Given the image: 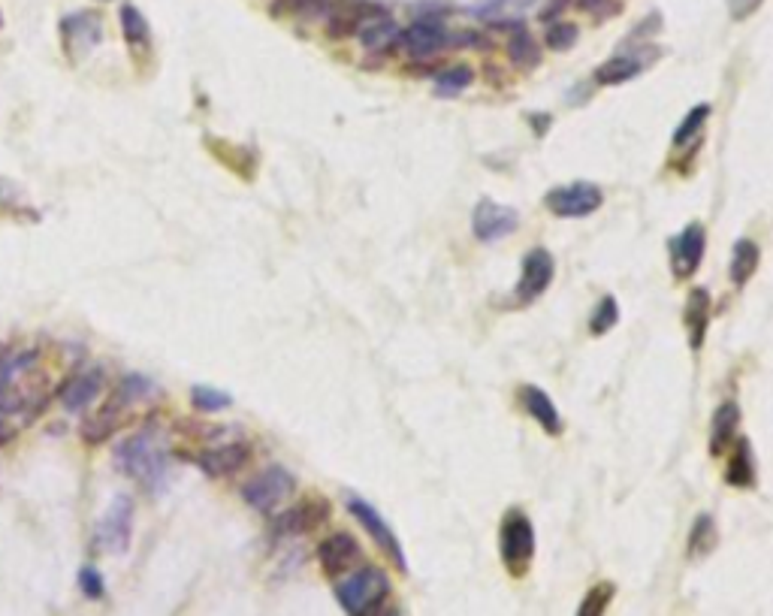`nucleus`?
I'll use <instances>...</instances> for the list:
<instances>
[{"label": "nucleus", "instance_id": "nucleus-1", "mask_svg": "<svg viewBox=\"0 0 773 616\" xmlns=\"http://www.w3.org/2000/svg\"><path fill=\"white\" fill-rule=\"evenodd\" d=\"M115 466L145 490L158 493L170 472V444L158 423H148L115 444Z\"/></svg>", "mask_w": 773, "mask_h": 616}, {"label": "nucleus", "instance_id": "nucleus-2", "mask_svg": "<svg viewBox=\"0 0 773 616\" xmlns=\"http://www.w3.org/2000/svg\"><path fill=\"white\" fill-rule=\"evenodd\" d=\"M387 592H390V577L375 565H363L336 583V598L351 616H372V610L381 607Z\"/></svg>", "mask_w": 773, "mask_h": 616}, {"label": "nucleus", "instance_id": "nucleus-3", "mask_svg": "<svg viewBox=\"0 0 773 616\" xmlns=\"http://www.w3.org/2000/svg\"><path fill=\"white\" fill-rule=\"evenodd\" d=\"M296 490V478L284 466H269L257 472L248 484H242V499L257 511V514H275Z\"/></svg>", "mask_w": 773, "mask_h": 616}, {"label": "nucleus", "instance_id": "nucleus-4", "mask_svg": "<svg viewBox=\"0 0 773 616\" xmlns=\"http://www.w3.org/2000/svg\"><path fill=\"white\" fill-rule=\"evenodd\" d=\"M499 550H502V562L514 574H523L529 568V562L535 556V529L520 508H511L505 514L502 529H499Z\"/></svg>", "mask_w": 773, "mask_h": 616}, {"label": "nucleus", "instance_id": "nucleus-5", "mask_svg": "<svg viewBox=\"0 0 773 616\" xmlns=\"http://www.w3.org/2000/svg\"><path fill=\"white\" fill-rule=\"evenodd\" d=\"M130 535H133V499L130 496H115L103 514V520L94 529V547L103 553H124L130 547Z\"/></svg>", "mask_w": 773, "mask_h": 616}, {"label": "nucleus", "instance_id": "nucleus-6", "mask_svg": "<svg viewBox=\"0 0 773 616\" xmlns=\"http://www.w3.org/2000/svg\"><path fill=\"white\" fill-rule=\"evenodd\" d=\"M601 188L592 182H571L562 185L556 191H550L544 197V206L556 215V218H586L601 206Z\"/></svg>", "mask_w": 773, "mask_h": 616}, {"label": "nucleus", "instance_id": "nucleus-7", "mask_svg": "<svg viewBox=\"0 0 773 616\" xmlns=\"http://www.w3.org/2000/svg\"><path fill=\"white\" fill-rule=\"evenodd\" d=\"M520 215L511 206H502L496 200H481L472 215V230L481 242H499L511 233H517Z\"/></svg>", "mask_w": 773, "mask_h": 616}, {"label": "nucleus", "instance_id": "nucleus-8", "mask_svg": "<svg viewBox=\"0 0 773 616\" xmlns=\"http://www.w3.org/2000/svg\"><path fill=\"white\" fill-rule=\"evenodd\" d=\"M556 275V263L550 257L547 248H532L526 257H523V272H520V281H517V302L520 305H529L535 302L553 281Z\"/></svg>", "mask_w": 773, "mask_h": 616}, {"label": "nucleus", "instance_id": "nucleus-9", "mask_svg": "<svg viewBox=\"0 0 773 616\" xmlns=\"http://www.w3.org/2000/svg\"><path fill=\"white\" fill-rule=\"evenodd\" d=\"M348 511L357 517V523L375 538V544L396 562V568L399 571H405L408 565H405V553H402V547H399V541H396V535H393V529L384 523V517L369 505V502H363V499H357V496H351L348 499Z\"/></svg>", "mask_w": 773, "mask_h": 616}, {"label": "nucleus", "instance_id": "nucleus-10", "mask_svg": "<svg viewBox=\"0 0 773 616\" xmlns=\"http://www.w3.org/2000/svg\"><path fill=\"white\" fill-rule=\"evenodd\" d=\"M100 393H103V369H100V366H88V369L73 372V375L58 387V402H61L70 414H79V411H85Z\"/></svg>", "mask_w": 773, "mask_h": 616}, {"label": "nucleus", "instance_id": "nucleus-11", "mask_svg": "<svg viewBox=\"0 0 773 616\" xmlns=\"http://www.w3.org/2000/svg\"><path fill=\"white\" fill-rule=\"evenodd\" d=\"M704 245H707L704 224H689L680 236L671 239V269L677 278L695 275V269L704 260Z\"/></svg>", "mask_w": 773, "mask_h": 616}, {"label": "nucleus", "instance_id": "nucleus-12", "mask_svg": "<svg viewBox=\"0 0 773 616\" xmlns=\"http://www.w3.org/2000/svg\"><path fill=\"white\" fill-rule=\"evenodd\" d=\"M100 37H103V25L97 13H76L61 22V40L70 58L88 55L100 43Z\"/></svg>", "mask_w": 773, "mask_h": 616}, {"label": "nucleus", "instance_id": "nucleus-13", "mask_svg": "<svg viewBox=\"0 0 773 616\" xmlns=\"http://www.w3.org/2000/svg\"><path fill=\"white\" fill-rule=\"evenodd\" d=\"M248 459H251V447L245 441H227V444L197 453V466L212 478H227V475L239 472Z\"/></svg>", "mask_w": 773, "mask_h": 616}, {"label": "nucleus", "instance_id": "nucleus-14", "mask_svg": "<svg viewBox=\"0 0 773 616\" xmlns=\"http://www.w3.org/2000/svg\"><path fill=\"white\" fill-rule=\"evenodd\" d=\"M360 556H363V550H360L357 538H354V535H348V532H336V535L324 538V541H321V547H318L321 568H324L330 577L345 574L351 565H357V562H360Z\"/></svg>", "mask_w": 773, "mask_h": 616}, {"label": "nucleus", "instance_id": "nucleus-15", "mask_svg": "<svg viewBox=\"0 0 773 616\" xmlns=\"http://www.w3.org/2000/svg\"><path fill=\"white\" fill-rule=\"evenodd\" d=\"M399 40L411 58H435L447 46V31L432 19H420L408 31H402Z\"/></svg>", "mask_w": 773, "mask_h": 616}, {"label": "nucleus", "instance_id": "nucleus-16", "mask_svg": "<svg viewBox=\"0 0 773 616\" xmlns=\"http://www.w3.org/2000/svg\"><path fill=\"white\" fill-rule=\"evenodd\" d=\"M520 393H523V405L532 414V420L541 423V429L547 435H559L562 432V417H559V408L553 405V399L541 387H535V384H526Z\"/></svg>", "mask_w": 773, "mask_h": 616}, {"label": "nucleus", "instance_id": "nucleus-17", "mask_svg": "<svg viewBox=\"0 0 773 616\" xmlns=\"http://www.w3.org/2000/svg\"><path fill=\"white\" fill-rule=\"evenodd\" d=\"M686 333H689V345L692 351H701L704 345V336H707V324H710V293L704 287L692 290L689 293V302H686Z\"/></svg>", "mask_w": 773, "mask_h": 616}, {"label": "nucleus", "instance_id": "nucleus-18", "mask_svg": "<svg viewBox=\"0 0 773 616\" xmlns=\"http://www.w3.org/2000/svg\"><path fill=\"white\" fill-rule=\"evenodd\" d=\"M124 408L118 405V402H106L94 417H88L85 423H82V438L88 441V444H103V441H109L115 432H118V426H121V420H124Z\"/></svg>", "mask_w": 773, "mask_h": 616}, {"label": "nucleus", "instance_id": "nucleus-19", "mask_svg": "<svg viewBox=\"0 0 773 616\" xmlns=\"http://www.w3.org/2000/svg\"><path fill=\"white\" fill-rule=\"evenodd\" d=\"M737 423H740V408L734 402H725V405L716 408L713 429H710V453L713 456H722V450L731 444V438L737 432Z\"/></svg>", "mask_w": 773, "mask_h": 616}, {"label": "nucleus", "instance_id": "nucleus-20", "mask_svg": "<svg viewBox=\"0 0 773 616\" xmlns=\"http://www.w3.org/2000/svg\"><path fill=\"white\" fill-rule=\"evenodd\" d=\"M641 70H644V61L638 55H616L595 70V79H598V85H623V82L635 79Z\"/></svg>", "mask_w": 773, "mask_h": 616}, {"label": "nucleus", "instance_id": "nucleus-21", "mask_svg": "<svg viewBox=\"0 0 773 616\" xmlns=\"http://www.w3.org/2000/svg\"><path fill=\"white\" fill-rule=\"evenodd\" d=\"M312 511H315V502H305V505H299V508L284 511V514L275 520V538H299L302 532L312 529L318 520H324V517H315Z\"/></svg>", "mask_w": 773, "mask_h": 616}, {"label": "nucleus", "instance_id": "nucleus-22", "mask_svg": "<svg viewBox=\"0 0 773 616\" xmlns=\"http://www.w3.org/2000/svg\"><path fill=\"white\" fill-rule=\"evenodd\" d=\"M725 481L737 490H749L755 484V469H752V450L749 441H737L734 456L728 459V469H725Z\"/></svg>", "mask_w": 773, "mask_h": 616}, {"label": "nucleus", "instance_id": "nucleus-23", "mask_svg": "<svg viewBox=\"0 0 773 616\" xmlns=\"http://www.w3.org/2000/svg\"><path fill=\"white\" fill-rule=\"evenodd\" d=\"M151 396H154V384H151L145 375H124L109 399L118 402L124 411H130L133 405H139V402H145V399H151Z\"/></svg>", "mask_w": 773, "mask_h": 616}, {"label": "nucleus", "instance_id": "nucleus-24", "mask_svg": "<svg viewBox=\"0 0 773 616\" xmlns=\"http://www.w3.org/2000/svg\"><path fill=\"white\" fill-rule=\"evenodd\" d=\"M755 269H758V245H755L752 239H740V242L734 245L731 266H728L734 287H743V284L752 278V272H755Z\"/></svg>", "mask_w": 773, "mask_h": 616}, {"label": "nucleus", "instance_id": "nucleus-25", "mask_svg": "<svg viewBox=\"0 0 773 616\" xmlns=\"http://www.w3.org/2000/svg\"><path fill=\"white\" fill-rule=\"evenodd\" d=\"M508 55H511V61L517 64V67H523V70H529V67H538V61H541V52H538V43L517 25L514 28V37L508 40Z\"/></svg>", "mask_w": 773, "mask_h": 616}, {"label": "nucleus", "instance_id": "nucleus-26", "mask_svg": "<svg viewBox=\"0 0 773 616\" xmlns=\"http://www.w3.org/2000/svg\"><path fill=\"white\" fill-rule=\"evenodd\" d=\"M118 19H121V31H124V40L130 43V49L148 46V22L142 19V13L133 4H124Z\"/></svg>", "mask_w": 773, "mask_h": 616}, {"label": "nucleus", "instance_id": "nucleus-27", "mask_svg": "<svg viewBox=\"0 0 773 616\" xmlns=\"http://www.w3.org/2000/svg\"><path fill=\"white\" fill-rule=\"evenodd\" d=\"M472 82H475L472 67L459 64V67L441 70V73L435 76V91H438V94H444V97H453V94H459V91H466Z\"/></svg>", "mask_w": 773, "mask_h": 616}, {"label": "nucleus", "instance_id": "nucleus-28", "mask_svg": "<svg viewBox=\"0 0 773 616\" xmlns=\"http://www.w3.org/2000/svg\"><path fill=\"white\" fill-rule=\"evenodd\" d=\"M616 321H620V305H616L613 296H604V299L595 305L592 318H589V333H592V336H604V333H610V330L616 327Z\"/></svg>", "mask_w": 773, "mask_h": 616}, {"label": "nucleus", "instance_id": "nucleus-29", "mask_svg": "<svg viewBox=\"0 0 773 616\" xmlns=\"http://www.w3.org/2000/svg\"><path fill=\"white\" fill-rule=\"evenodd\" d=\"M716 544V526H713V517L710 514H701L692 526V535H689V556H704L710 553Z\"/></svg>", "mask_w": 773, "mask_h": 616}, {"label": "nucleus", "instance_id": "nucleus-30", "mask_svg": "<svg viewBox=\"0 0 773 616\" xmlns=\"http://www.w3.org/2000/svg\"><path fill=\"white\" fill-rule=\"evenodd\" d=\"M191 402H194L197 411H206V414H215V411H224V408L233 405L230 393L215 390V387H203V384L191 387Z\"/></svg>", "mask_w": 773, "mask_h": 616}, {"label": "nucleus", "instance_id": "nucleus-31", "mask_svg": "<svg viewBox=\"0 0 773 616\" xmlns=\"http://www.w3.org/2000/svg\"><path fill=\"white\" fill-rule=\"evenodd\" d=\"M710 118V106L707 103H701V106H695V109H689L686 112V118L680 121V127L674 130V145H686L689 139H695L698 133H701V127H704V121Z\"/></svg>", "mask_w": 773, "mask_h": 616}, {"label": "nucleus", "instance_id": "nucleus-32", "mask_svg": "<svg viewBox=\"0 0 773 616\" xmlns=\"http://www.w3.org/2000/svg\"><path fill=\"white\" fill-rule=\"evenodd\" d=\"M610 598H613V586H610V583H595V586L583 595V601H580V607H577V616H604Z\"/></svg>", "mask_w": 773, "mask_h": 616}, {"label": "nucleus", "instance_id": "nucleus-33", "mask_svg": "<svg viewBox=\"0 0 773 616\" xmlns=\"http://www.w3.org/2000/svg\"><path fill=\"white\" fill-rule=\"evenodd\" d=\"M577 37H580L577 25H571V22H556V25H550V31H547V46H550L553 52H568V49L577 43Z\"/></svg>", "mask_w": 773, "mask_h": 616}, {"label": "nucleus", "instance_id": "nucleus-34", "mask_svg": "<svg viewBox=\"0 0 773 616\" xmlns=\"http://www.w3.org/2000/svg\"><path fill=\"white\" fill-rule=\"evenodd\" d=\"M79 589L85 592V598H103V577L97 568H82L79 571Z\"/></svg>", "mask_w": 773, "mask_h": 616}, {"label": "nucleus", "instance_id": "nucleus-35", "mask_svg": "<svg viewBox=\"0 0 773 616\" xmlns=\"http://www.w3.org/2000/svg\"><path fill=\"white\" fill-rule=\"evenodd\" d=\"M577 7L583 13H592L595 19H610L620 13V4H616V0H577Z\"/></svg>", "mask_w": 773, "mask_h": 616}, {"label": "nucleus", "instance_id": "nucleus-36", "mask_svg": "<svg viewBox=\"0 0 773 616\" xmlns=\"http://www.w3.org/2000/svg\"><path fill=\"white\" fill-rule=\"evenodd\" d=\"M728 4H731V16L734 19H746V16H752L761 7V0H728Z\"/></svg>", "mask_w": 773, "mask_h": 616}, {"label": "nucleus", "instance_id": "nucleus-37", "mask_svg": "<svg viewBox=\"0 0 773 616\" xmlns=\"http://www.w3.org/2000/svg\"><path fill=\"white\" fill-rule=\"evenodd\" d=\"M0 31H4V13H0Z\"/></svg>", "mask_w": 773, "mask_h": 616}, {"label": "nucleus", "instance_id": "nucleus-38", "mask_svg": "<svg viewBox=\"0 0 773 616\" xmlns=\"http://www.w3.org/2000/svg\"><path fill=\"white\" fill-rule=\"evenodd\" d=\"M387 616H399V613H387Z\"/></svg>", "mask_w": 773, "mask_h": 616}]
</instances>
